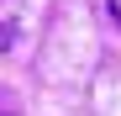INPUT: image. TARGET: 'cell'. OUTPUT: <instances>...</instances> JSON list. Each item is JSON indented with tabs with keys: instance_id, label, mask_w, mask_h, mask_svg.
Instances as JSON below:
<instances>
[{
	"instance_id": "obj_1",
	"label": "cell",
	"mask_w": 121,
	"mask_h": 116,
	"mask_svg": "<svg viewBox=\"0 0 121 116\" xmlns=\"http://www.w3.org/2000/svg\"><path fill=\"white\" fill-rule=\"evenodd\" d=\"M5 116H11V111H5Z\"/></svg>"
}]
</instances>
